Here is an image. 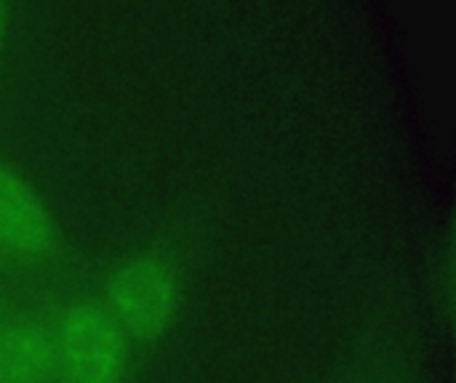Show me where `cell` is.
Wrapping results in <instances>:
<instances>
[{
    "label": "cell",
    "instance_id": "obj_5",
    "mask_svg": "<svg viewBox=\"0 0 456 383\" xmlns=\"http://www.w3.org/2000/svg\"><path fill=\"white\" fill-rule=\"evenodd\" d=\"M454 245L452 240L441 248L438 253V261H436V296L441 301V309H444V317L452 320L454 317Z\"/></svg>",
    "mask_w": 456,
    "mask_h": 383
},
{
    "label": "cell",
    "instance_id": "obj_2",
    "mask_svg": "<svg viewBox=\"0 0 456 383\" xmlns=\"http://www.w3.org/2000/svg\"><path fill=\"white\" fill-rule=\"evenodd\" d=\"M51 344L61 383H126L128 339L102 301H69L51 328Z\"/></svg>",
    "mask_w": 456,
    "mask_h": 383
},
{
    "label": "cell",
    "instance_id": "obj_3",
    "mask_svg": "<svg viewBox=\"0 0 456 383\" xmlns=\"http://www.w3.org/2000/svg\"><path fill=\"white\" fill-rule=\"evenodd\" d=\"M59 221L37 192L16 168L0 163V251L27 264H43L59 256Z\"/></svg>",
    "mask_w": 456,
    "mask_h": 383
},
{
    "label": "cell",
    "instance_id": "obj_4",
    "mask_svg": "<svg viewBox=\"0 0 456 383\" xmlns=\"http://www.w3.org/2000/svg\"><path fill=\"white\" fill-rule=\"evenodd\" d=\"M51 376V328L24 315L0 320V383H48Z\"/></svg>",
    "mask_w": 456,
    "mask_h": 383
},
{
    "label": "cell",
    "instance_id": "obj_1",
    "mask_svg": "<svg viewBox=\"0 0 456 383\" xmlns=\"http://www.w3.org/2000/svg\"><path fill=\"white\" fill-rule=\"evenodd\" d=\"M184 304L182 269L163 253L144 251L120 261L102 296V307L115 320L120 333L136 344L160 339Z\"/></svg>",
    "mask_w": 456,
    "mask_h": 383
},
{
    "label": "cell",
    "instance_id": "obj_6",
    "mask_svg": "<svg viewBox=\"0 0 456 383\" xmlns=\"http://www.w3.org/2000/svg\"><path fill=\"white\" fill-rule=\"evenodd\" d=\"M5 21H8V13H5V3L0 0V43H3V35H5Z\"/></svg>",
    "mask_w": 456,
    "mask_h": 383
}]
</instances>
